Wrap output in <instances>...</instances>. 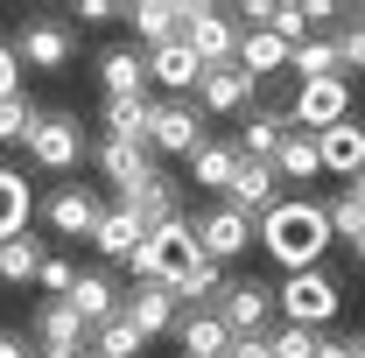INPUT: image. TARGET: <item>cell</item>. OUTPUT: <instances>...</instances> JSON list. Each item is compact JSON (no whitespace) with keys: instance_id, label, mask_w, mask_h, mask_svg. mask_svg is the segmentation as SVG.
Instances as JSON below:
<instances>
[{"instance_id":"obj_1","label":"cell","mask_w":365,"mask_h":358,"mask_svg":"<svg viewBox=\"0 0 365 358\" xmlns=\"http://www.w3.org/2000/svg\"><path fill=\"white\" fill-rule=\"evenodd\" d=\"M253 246H267V260L281 274L323 267V253H330V211H323V197H281L267 218L253 225Z\"/></svg>"},{"instance_id":"obj_2","label":"cell","mask_w":365,"mask_h":358,"mask_svg":"<svg viewBox=\"0 0 365 358\" xmlns=\"http://www.w3.org/2000/svg\"><path fill=\"white\" fill-rule=\"evenodd\" d=\"M337 310H344V288L323 267H302V274H281L274 281V316L288 330H317L323 337V323H337Z\"/></svg>"},{"instance_id":"obj_3","label":"cell","mask_w":365,"mask_h":358,"mask_svg":"<svg viewBox=\"0 0 365 358\" xmlns=\"http://www.w3.org/2000/svg\"><path fill=\"white\" fill-rule=\"evenodd\" d=\"M127 267H134V281L176 288L182 274L197 267V232H190V218H176V225H155V232H140V246L127 253Z\"/></svg>"},{"instance_id":"obj_4","label":"cell","mask_w":365,"mask_h":358,"mask_svg":"<svg viewBox=\"0 0 365 358\" xmlns=\"http://www.w3.org/2000/svg\"><path fill=\"white\" fill-rule=\"evenodd\" d=\"M29 162L49 169V176H71L78 162H85V120L78 113H36V127H29Z\"/></svg>"},{"instance_id":"obj_5","label":"cell","mask_w":365,"mask_h":358,"mask_svg":"<svg viewBox=\"0 0 365 358\" xmlns=\"http://www.w3.org/2000/svg\"><path fill=\"white\" fill-rule=\"evenodd\" d=\"M204 113H197V98H148V148L155 155H197L204 148Z\"/></svg>"},{"instance_id":"obj_6","label":"cell","mask_w":365,"mask_h":358,"mask_svg":"<svg viewBox=\"0 0 365 358\" xmlns=\"http://www.w3.org/2000/svg\"><path fill=\"white\" fill-rule=\"evenodd\" d=\"M204 71L211 63H232V49H239V21H232L225 7H211V0H190V14H182V36H176Z\"/></svg>"},{"instance_id":"obj_7","label":"cell","mask_w":365,"mask_h":358,"mask_svg":"<svg viewBox=\"0 0 365 358\" xmlns=\"http://www.w3.org/2000/svg\"><path fill=\"white\" fill-rule=\"evenodd\" d=\"M190 232H197V253L218 260V267H232V260L253 253V218H239L232 204H204V211L190 218Z\"/></svg>"},{"instance_id":"obj_8","label":"cell","mask_w":365,"mask_h":358,"mask_svg":"<svg viewBox=\"0 0 365 358\" xmlns=\"http://www.w3.org/2000/svg\"><path fill=\"white\" fill-rule=\"evenodd\" d=\"M281 113H288V127L323 134V127L351 120V78H317V85H295V98H288Z\"/></svg>"},{"instance_id":"obj_9","label":"cell","mask_w":365,"mask_h":358,"mask_svg":"<svg viewBox=\"0 0 365 358\" xmlns=\"http://www.w3.org/2000/svg\"><path fill=\"white\" fill-rule=\"evenodd\" d=\"M14 63H29V71H71V56H78V29L71 21H56V14H43V21H21V36H14Z\"/></svg>"},{"instance_id":"obj_10","label":"cell","mask_w":365,"mask_h":358,"mask_svg":"<svg viewBox=\"0 0 365 358\" xmlns=\"http://www.w3.org/2000/svg\"><path fill=\"white\" fill-rule=\"evenodd\" d=\"M211 310H218V323H225L232 337H267V323H274V281H225Z\"/></svg>"},{"instance_id":"obj_11","label":"cell","mask_w":365,"mask_h":358,"mask_svg":"<svg viewBox=\"0 0 365 358\" xmlns=\"http://www.w3.org/2000/svg\"><path fill=\"white\" fill-rule=\"evenodd\" d=\"M120 211H127L140 232L190 218V211H182V183H176V176H162V169H148L140 183H127V190H120Z\"/></svg>"},{"instance_id":"obj_12","label":"cell","mask_w":365,"mask_h":358,"mask_svg":"<svg viewBox=\"0 0 365 358\" xmlns=\"http://www.w3.org/2000/svg\"><path fill=\"white\" fill-rule=\"evenodd\" d=\"M43 218H49V232H63V239H91V225L106 218V204H98L91 183H56L49 204H43Z\"/></svg>"},{"instance_id":"obj_13","label":"cell","mask_w":365,"mask_h":358,"mask_svg":"<svg viewBox=\"0 0 365 358\" xmlns=\"http://www.w3.org/2000/svg\"><path fill=\"white\" fill-rule=\"evenodd\" d=\"M218 204H232L239 218H253V225H260L274 204H281V183H274V169H267V162H239V169H232V183L218 190Z\"/></svg>"},{"instance_id":"obj_14","label":"cell","mask_w":365,"mask_h":358,"mask_svg":"<svg viewBox=\"0 0 365 358\" xmlns=\"http://www.w3.org/2000/svg\"><path fill=\"white\" fill-rule=\"evenodd\" d=\"M140 71H148V85H162L169 98H190V91H197V78H204V63H197L182 43H155V49H140Z\"/></svg>"},{"instance_id":"obj_15","label":"cell","mask_w":365,"mask_h":358,"mask_svg":"<svg viewBox=\"0 0 365 358\" xmlns=\"http://www.w3.org/2000/svg\"><path fill=\"white\" fill-rule=\"evenodd\" d=\"M317 162H323V176H344V183L365 169V120H359V113L317 134Z\"/></svg>"},{"instance_id":"obj_16","label":"cell","mask_w":365,"mask_h":358,"mask_svg":"<svg viewBox=\"0 0 365 358\" xmlns=\"http://www.w3.org/2000/svg\"><path fill=\"white\" fill-rule=\"evenodd\" d=\"M182 14H190V0H134V7H120V21L134 29V49L148 43H176L182 36Z\"/></svg>"},{"instance_id":"obj_17","label":"cell","mask_w":365,"mask_h":358,"mask_svg":"<svg viewBox=\"0 0 365 358\" xmlns=\"http://www.w3.org/2000/svg\"><path fill=\"white\" fill-rule=\"evenodd\" d=\"M190 98H197V113H204V120H211V113L225 120V113H246L253 85H246V71H239V63H211V71L197 78V91H190Z\"/></svg>"},{"instance_id":"obj_18","label":"cell","mask_w":365,"mask_h":358,"mask_svg":"<svg viewBox=\"0 0 365 358\" xmlns=\"http://www.w3.org/2000/svg\"><path fill=\"white\" fill-rule=\"evenodd\" d=\"M120 316H127V323H134L140 337H162V330H176V295H169V288H155V281H134V288H127V295H120Z\"/></svg>"},{"instance_id":"obj_19","label":"cell","mask_w":365,"mask_h":358,"mask_svg":"<svg viewBox=\"0 0 365 358\" xmlns=\"http://www.w3.org/2000/svg\"><path fill=\"white\" fill-rule=\"evenodd\" d=\"M232 63L246 71V85H260V78H274V71H288V43H281V36H267V29H239Z\"/></svg>"},{"instance_id":"obj_20","label":"cell","mask_w":365,"mask_h":358,"mask_svg":"<svg viewBox=\"0 0 365 358\" xmlns=\"http://www.w3.org/2000/svg\"><path fill=\"white\" fill-rule=\"evenodd\" d=\"M281 134H288V113H281V106H253L232 148H239V162H274V148H281Z\"/></svg>"},{"instance_id":"obj_21","label":"cell","mask_w":365,"mask_h":358,"mask_svg":"<svg viewBox=\"0 0 365 358\" xmlns=\"http://www.w3.org/2000/svg\"><path fill=\"white\" fill-rule=\"evenodd\" d=\"M274 183H317L323 162H317V134H302V127H288L281 134V148H274Z\"/></svg>"},{"instance_id":"obj_22","label":"cell","mask_w":365,"mask_h":358,"mask_svg":"<svg viewBox=\"0 0 365 358\" xmlns=\"http://www.w3.org/2000/svg\"><path fill=\"white\" fill-rule=\"evenodd\" d=\"M98 85H106V98H148V71H140V49L120 43L98 56Z\"/></svg>"},{"instance_id":"obj_23","label":"cell","mask_w":365,"mask_h":358,"mask_svg":"<svg viewBox=\"0 0 365 358\" xmlns=\"http://www.w3.org/2000/svg\"><path fill=\"white\" fill-rule=\"evenodd\" d=\"M176 337H182V358H225V352H232V330L218 323V310L176 316Z\"/></svg>"},{"instance_id":"obj_24","label":"cell","mask_w":365,"mask_h":358,"mask_svg":"<svg viewBox=\"0 0 365 358\" xmlns=\"http://www.w3.org/2000/svg\"><path fill=\"white\" fill-rule=\"evenodd\" d=\"M91 162L106 169V183H120V190H127V183H140L148 169H155V155H148L140 140H106V134H98V148H91Z\"/></svg>"},{"instance_id":"obj_25","label":"cell","mask_w":365,"mask_h":358,"mask_svg":"<svg viewBox=\"0 0 365 358\" xmlns=\"http://www.w3.org/2000/svg\"><path fill=\"white\" fill-rule=\"evenodd\" d=\"M63 302L85 316V330H98L106 316H120V288H113L106 274H85V267H78V281H71V295H63Z\"/></svg>"},{"instance_id":"obj_26","label":"cell","mask_w":365,"mask_h":358,"mask_svg":"<svg viewBox=\"0 0 365 358\" xmlns=\"http://www.w3.org/2000/svg\"><path fill=\"white\" fill-rule=\"evenodd\" d=\"M323 36H330V49H337V78L365 71V7H337V21H330Z\"/></svg>"},{"instance_id":"obj_27","label":"cell","mask_w":365,"mask_h":358,"mask_svg":"<svg viewBox=\"0 0 365 358\" xmlns=\"http://www.w3.org/2000/svg\"><path fill=\"white\" fill-rule=\"evenodd\" d=\"M36 337H43V344H63V352H78V344H85L91 330H85V316L71 310L63 295H49L43 310H36Z\"/></svg>"},{"instance_id":"obj_28","label":"cell","mask_w":365,"mask_h":358,"mask_svg":"<svg viewBox=\"0 0 365 358\" xmlns=\"http://www.w3.org/2000/svg\"><path fill=\"white\" fill-rule=\"evenodd\" d=\"M29 211H36V197H29V176L0 162V239H21V232H29Z\"/></svg>"},{"instance_id":"obj_29","label":"cell","mask_w":365,"mask_h":358,"mask_svg":"<svg viewBox=\"0 0 365 358\" xmlns=\"http://www.w3.org/2000/svg\"><path fill=\"white\" fill-rule=\"evenodd\" d=\"M43 239H29V232H21V239H0V281H7V288H29V281H36V274H43Z\"/></svg>"},{"instance_id":"obj_30","label":"cell","mask_w":365,"mask_h":358,"mask_svg":"<svg viewBox=\"0 0 365 358\" xmlns=\"http://www.w3.org/2000/svg\"><path fill=\"white\" fill-rule=\"evenodd\" d=\"M98 127H106V140H140L148 148V98H106Z\"/></svg>"},{"instance_id":"obj_31","label":"cell","mask_w":365,"mask_h":358,"mask_svg":"<svg viewBox=\"0 0 365 358\" xmlns=\"http://www.w3.org/2000/svg\"><path fill=\"white\" fill-rule=\"evenodd\" d=\"M232 169H239V148H232V140H204V148L190 155V183H197V190H225Z\"/></svg>"},{"instance_id":"obj_32","label":"cell","mask_w":365,"mask_h":358,"mask_svg":"<svg viewBox=\"0 0 365 358\" xmlns=\"http://www.w3.org/2000/svg\"><path fill=\"white\" fill-rule=\"evenodd\" d=\"M91 246H98V253H106V260H127V253H134V246H140V225L127 218V211H120V204H113V211H106V218L91 225Z\"/></svg>"},{"instance_id":"obj_33","label":"cell","mask_w":365,"mask_h":358,"mask_svg":"<svg viewBox=\"0 0 365 358\" xmlns=\"http://www.w3.org/2000/svg\"><path fill=\"white\" fill-rule=\"evenodd\" d=\"M288 71H295V85L337 78V49H330V36H309V43H295V49H288Z\"/></svg>"},{"instance_id":"obj_34","label":"cell","mask_w":365,"mask_h":358,"mask_svg":"<svg viewBox=\"0 0 365 358\" xmlns=\"http://www.w3.org/2000/svg\"><path fill=\"white\" fill-rule=\"evenodd\" d=\"M140 344H148V337H140L127 316H106V323L91 330V344H85V352H98V358H140Z\"/></svg>"},{"instance_id":"obj_35","label":"cell","mask_w":365,"mask_h":358,"mask_svg":"<svg viewBox=\"0 0 365 358\" xmlns=\"http://www.w3.org/2000/svg\"><path fill=\"white\" fill-rule=\"evenodd\" d=\"M29 127H36V106H29V91L0 98V140H7V148H21V140H29Z\"/></svg>"},{"instance_id":"obj_36","label":"cell","mask_w":365,"mask_h":358,"mask_svg":"<svg viewBox=\"0 0 365 358\" xmlns=\"http://www.w3.org/2000/svg\"><path fill=\"white\" fill-rule=\"evenodd\" d=\"M317 330H288V323H281V330H274L267 337V358H317Z\"/></svg>"},{"instance_id":"obj_37","label":"cell","mask_w":365,"mask_h":358,"mask_svg":"<svg viewBox=\"0 0 365 358\" xmlns=\"http://www.w3.org/2000/svg\"><path fill=\"white\" fill-rule=\"evenodd\" d=\"M71 281H78V260L71 253H49L43 274H36V288H49V295H71Z\"/></svg>"},{"instance_id":"obj_38","label":"cell","mask_w":365,"mask_h":358,"mask_svg":"<svg viewBox=\"0 0 365 358\" xmlns=\"http://www.w3.org/2000/svg\"><path fill=\"white\" fill-rule=\"evenodd\" d=\"M71 14H85V29H106V21H120V7H113V0H78Z\"/></svg>"},{"instance_id":"obj_39","label":"cell","mask_w":365,"mask_h":358,"mask_svg":"<svg viewBox=\"0 0 365 358\" xmlns=\"http://www.w3.org/2000/svg\"><path fill=\"white\" fill-rule=\"evenodd\" d=\"M21 91V63H14V49L0 43V98H14Z\"/></svg>"},{"instance_id":"obj_40","label":"cell","mask_w":365,"mask_h":358,"mask_svg":"<svg viewBox=\"0 0 365 358\" xmlns=\"http://www.w3.org/2000/svg\"><path fill=\"white\" fill-rule=\"evenodd\" d=\"M0 358H36V352H29V337H21V330H0Z\"/></svg>"},{"instance_id":"obj_41","label":"cell","mask_w":365,"mask_h":358,"mask_svg":"<svg viewBox=\"0 0 365 358\" xmlns=\"http://www.w3.org/2000/svg\"><path fill=\"white\" fill-rule=\"evenodd\" d=\"M225 358H267V337H232Z\"/></svg>"},{"instance_id":"obj_42","label":"cell","mask_w":365,"mask_h":358,"mask_svg":"<svg viewBox=\"0 0 365 358\" xmlns=\"http://www.w3.org/2000/svg\"><path fill=\"white\" fill-rule=\"evenodd\" d=\"M317 358H351V344H344V337H323V344H317Z\"/></svg>"},{"instance_id":"obj_43","label":"cell","mask_w":365,"mask_h":358,"mask_svg":"<svg viewBox=\"0 0 365 358\" xmlns=\"http://www.w3.org/2000/svg\"><path fill=\"white\" fill-rule=\"evenodd\" d=\"M344 197H351V204H359V211H365V169H359V176H351V183H344Z\"/></svg>"},{"instance_id":"obj_44","label":"cell","mask_w":365,"mask_h":358,"mask_svg":"<svg viewBox=\"0 0 365 358\" xmlns=\"http://www.w3.org/2000/svg\"><path fill=\"white\" fill-rule=\"evenodd\" d=\"M36 358H85V344H78V352H63V344H43Z\"/></svg>"},{"instance_id":"obj_45","label":"cell","mask_w":365,"mask_h":358,"mask_svg":"<svg viewBox=\"0 0 365 358\" xmlns=\"http://www.w3.org/2000/svg\"><path fill=\"white\" fill-rule=\"evenodd\" d=\"M344 344H351V358H365V330H359V337H344Z\"/></svg>"},{"instance_id":"obj_46","label":"cell","mask_w":365,"mask_h":358,"mask_svg":"<svg viewBox=\"0 0 365 358\" xmlns=\"http://www.w3.org/2000/svg\"><path fill=\"white\" fill-rule=\"evenodd\" d=\"M351 253H359V267H365V239H351Z\"/></svg>"},{"instance_id":"obj_47","label":"cell","mask_w":365,"mask_h":358,"mask_svg":"<svg viewBox=\"0 0 365 358\" xmlns=\"http://www.w3.org/2000/svg\"><path fill=\"white\" fill-rule=\"evenodd\" d=\"M85 358H98V352H85Z\"/></svg>"}]
</instances>
